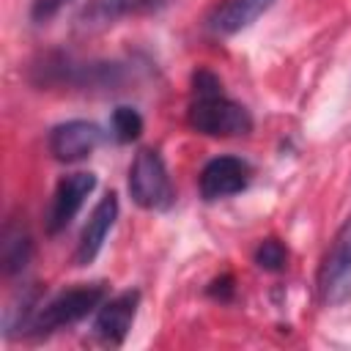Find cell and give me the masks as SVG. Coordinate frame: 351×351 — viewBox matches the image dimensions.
Listing matches in <instances>:
<instances>
[{
  "mask_svg": "<svg viewBox=\"0 0 351 351\" xmlns=\"http://www.w3.org/2000/svg\"><path fill=\"white\" fill-rule=\"evenodd\" d=\"M129 80L123 63L115 60H77L55 52L33 66V82L44 88H74V90H118Z\"/></svg>",
  "mask_w": 351,
  "mask_h": 351,
  "instance_id": "obj_1",
  "label": "cell"
},
{
  "mask_svg": "<svg viewBox=\"0 0 351 351\" xmlns=\"http://www.w3.org/2000/svg\"><path fill=\"white\" fill-rule=\"evenodd\" d=\"M104 299H107V285L104 282H80L74 288H66V291L55 293L52 299H47L44 304L36 307V313L27 321L22 335L47 337V335H52L63 326L80 324L82 318L96 313Z\"/></svg>",
  "mask_w": 351,
  "mask_h": 351,
  "instance_id": "obj_2",
  "label": "cell"
},
{
  "mask_svg": "<svg viewBox=\"0 0 351 351\" xmlns=\"http://www.w3.org/2000/svg\"><path fill=\"white\" fill-rule=\"evenodd\" d=\"M186 123L192 132L206 137H247L252 132V115L244 104L219 93L192 96L186 110Z\"/></svg>",
  "mask_w": 351,
  "mask_h": 351,
  "instance_id": "obj_3",
  "label": "cell"
},
{
  "mask_svg": "<svg viewBox=\"0 0 351 351\" xmlns=\"http://www.w3.org/2000/svg\"><path fill=\"white\" fill-rule=\"evenodd\" d=\"M129 195L145 211H167L176 203V189L167 165L156 148H140L129 167Z\"/></svg>",
  "mask_w": 351,
  "mask_h": 351,
  "instance_id": "obj_4",
  "label": "cell"
},
{
  "mask_svg": "<svg viewBox=\"0 0 351 351\" xmlns=\"http://www.w3.org/2000/svg\"><path fill=\"white\" fill-rule=\"evenodd\" d=\"M315 288H318V299L326 307H337L351 296V214L337 228L335 239L329 241L321 258Z\"/></svg>",
  "mask_w": 351,
  "mask_h": 351,
  "instance_id": "obj_5",
  "label": "cell"
},
{
  "mask_svg": "<svg viewBox=\"0 0 351 351\" xmlns=\"http://www.w3.org/2000/svg\"><path fill=\"white\" fill-rule=\"evenodd\" d=\"M96 189V176L93 173H69L58 181L55 192H52V200H49V208H47V217H44V228L49 236H58L60 230H66L71 225V219L80 214V208L85 206L88 195Z\"/></svg>",
  "mask_w": 351,
  "mask_h": 351,
  "instance_id": "obj_6",
  "label": "cell"
},
{
  "mask_svg": "<svg viewBox=\"0 0 351 351\" xmlns=\"http://www.w3.org/2000/svg\"><path fill=\"white\" fill-rule=\"evenodd\" d=\"M104 140L101 126H96L93 121H63L58 126L49 129L47 134V148L52 154V159L63 162V165H74L88 159Z\"/></svg>",
  "mask_w": 351,
  "mask_h": 351,
  "instance_id": "obj_7",
  "label": "cell"
},
{
  "mask_svg": "<svg viewBox=\"0 0 351 351\" xmlns=\"http://www.w3.org/2000/svg\"><path fill=\"white\" fill-rule=\"evenodd\" d=\"M137 307H140L137 288H129V291L115 293L112 299H104L93 318V335L107 346H123L126 335L134 324Z\"/></svg>",
  "mask_w": 351,
  "mask_h": 351,
  "instance_id": "obj_8",
  "label": "cell"
},
{
  "mask_svg": "<svg viewBox=\"0 0 351 351\" xmlns=\"http://www.w3.org/2000/svg\"><path fill=\"white\" fill-rule=\"evenodd\" d=\"M252 178V170L244 159L239 156H217L211 162H206V167L200 170L197 186H200V197L214 203L230 195H239L241 189H247Z\"/></svg>",
  "mask_w": 351,
  "mask_h": 351,
  "instance_id": "obj_9",
  "label": "cell"
},
{
  "mask_svg": "<svg viewBox=\"0 0 351 351\" xmlns=\"http://www.w3.org/2000/svg\"><path fill=\"white\" fill-rule=\"evenodd\" d=\"M118 219V195L115 192H107L90 211L82 233H80V241H77V250H74V263L77 266H88L96 261V255L101 252L104 247V239L107 233L112 230Z\"/></svg>",
  "mask_w": 351,
  "mask_h": 351,
  "instance_id": "obj_10",
  "label": "cell"
},
{
  "mask_svg": "<svg viewBox=\"0 0 351 351\" xmlns=\"http://www.w3.org/2000/svg\"><path fill=\"white\" fill-rule=\"evenodd\" d=\"M277 0H219L206 16V30L211 36H236L247 30L261 14H266Z\"/></svg>",
  "mask_w": 351,
  "mask_h": 351,
  "instance_id": "obj_11",
  "label": "cell"
},
{
  "mask_svg": "<svg viewBox=\"0 0 351 351\" xmlns=\"http://www.w3.org/2000/svg\"><path fill=\"white\" fill-rule=\"evenodd\" d=\"M170 0H88L80 11V22L85 27H104L132 16H151L167 8Z\"/></svg>",
  "mask_w": 351,
  "mask_h": 351,
  "instance_id": "obj_12",
  "label": "cell"
},
{
  "mask_svg": "<svg viewBox=\"0 0 351 351\" xmlns=\"http://www.w3.org/2000/svg\"><path fill=\"white\" fill-rule=\"evenodd\" d=\"M30 255H33V239H30V233H27V230H22V228L8 225V228H5V233H3V250H0L3 271H5L8 277H14V274L25 271V266H27Z\"/></svg>",
  "mask_w": 351,
  "mask_h": 351,
  "instance_id": "obj_13",
  "label": "cell"
},
{
  "mask_svg": "<svg viewBox=\"0 0 351 351\" xmlns=\"http://www.w3.org/2000/svg\"><path fill=\"white\" fill-rule=\"evenodd\" d=\"M110 129H112V137L118 143H134L143 134V115L134 107L121 104L110 115Z\"/></svg>",
  "mask_w": 351,
  "mask_h": 351,
  "instance_id": "obj_14",
  "label": "cell"
},
{
  "mask_svg": "<svg viewBox=\"0 0 351 351\" xmlns=\"http://www.w3.org/2000/svg\"><path fill=\"white\" fill-rule=\"evenodd\" d=\"M252 261H255V266H258L261 271L277 274V271H282V269L288 266V247H285L280 239L269 236V239H263V241L255 247Z\"/></svg>",
  "mask_w": 351,
  "mask_h": 351,
  "instance_id": "obj_15",
  "label": "cell"
},
{
  "mask_svg": "<svg viewBox=\"0 0 351 351\" xmlns=\"http://www.w3.org/2000/svg\"><path fill=\"white\" fill-rule=\"evenodd\" d=\"M71 0H33V5H30V19L33 22H49L63 5H69Z\"/></svg>",
  "mask_w": 351,
  "mask_h": 351,
  "instance_id": "obj_16",
  "label": "cell"
},
{
  "mask_svg": "<svg viewBox=\"0 0 351 351\" xmlns=\"http://www.w3.org/2000/svg\"><path fill=\"white\" fill-rule=\"evenodd\" d=\"M233 277L230 274H222V277H217L211 285H208V296L211 299H219V302H230L233 299Z\"/></svg>",
  "mask_w": 351,
  "mask_h": 351,
  "instance_id": "obj_17",
  "label": "cell"
}]
</instances>
